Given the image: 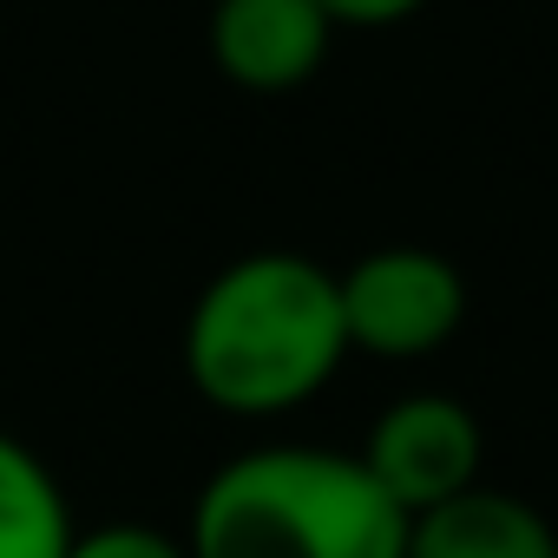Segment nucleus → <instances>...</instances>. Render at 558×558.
Wrapping results in <instances>:
<instances>
[{
	"instance_id": "6",
	"label": "nucleus",
	"mask_w": 558,
	"mask_h": 558,
	"mask_svg": "<svg viewBox=\"0 0 558 558\" xmlns=\"http://www.w3.org/2000/svg\"><path fill=\"white\" fill-rule=\"evenodd\" d=\"M408 558H558V525L499 486H466L460 499L408 519Z\"/></svg>"
},
{
	"instance_id": "8",
	"label": "nucleus",
	"mask_w": 558,
	"mask_h": 558,
	"mask_svg": "<svg viewBox=\"0 0 558 558\" xmlns=\"http://www.w3.org/2000/svg\"><path fill=\"white\" fill-rule=\"evenodd\" d=\"M66 558H191V545H184V538H171V532H158V525L112 519V525L80 532Z\"/></svg>"
},
{
	"instance_id": "9",
	"label": "nucleus",
	"mask_w": 558,
	"mask_h": 558,
	"mask_svg": "<svg viewBox=\"0 0 558 558\" xmlns=\"http://www.w3.org/2000/svg\"><path fill=\"white\" fill-rule=\"evenodd\" d=\"M336 27H395L408 14H421L427 0H323Z\"/></svg>"
},
{
	"instance_id": "3",
	"label": "nucleus",
	"mask_w": 558,
	"mask_h": 558,
	"mask_svg": "<svg viewBox=\"0 0 558 558\" xmlns=\"http://www.w3.org/2000/svg\"><path fill=\"white\" fill-rule=\"evenodd\" d=\"M336 290H342L349 349L375 362H421L447 349L453 329L466 323V276L427 243H381L355 256L336 276Z\"/></svg>"
},
{
	"instance_id": "4",
	"label": "nucleus",
	"mask_w": 558,
	"mask_h": 558,
	"mask_svg": "<svg viewBox=\"0 0 558 558\" xmlns=\"http://www.w3.org/2000/svg\"><path fill=\"white\" fill-rule=\"evenodd\" d=\"M362 466L408 519H421L480 486V421L453 395H401L368 427Z\"/></svg>"
},
{
	"instance_id": "5",
	"label": "nucleus",
	"mask_w": 558,
	"mask_h": 558,
	"mask_svg": "<svg viewBox=\"0 0 558 558\" xmlns=\"http://www.w3.org/2000/svg\"><path fill=\"white\" fill-rule=\"evenodd\" d=\"M336 21L323 0H217L210 8V60L236 93L276 99L323 73Z\"/></svg>"
},
{
	"instance_id": "2",
	"label": "nucleus",
	"mask_w": 558,
	"mask_h": 558,
	"mask_svg": "<svg viewBox=\"0 0 558 558\" xmlns=\"http://www.w3.org/2000/svg\"><path fill=\"white\" fill-rule=\"evenodd\" d=\"M184 545L191 558H408V512L362 453L256 447L204 480Z\"/></svg>"
},
{
	"instance_id": "7",
	"label": "nucleus",
	"mask_w": 558,
	"mask_h": 558,
	"mask_svg": "<svg viewBox=\"0 0 558 558\" xmlns=\"http://www.w3.org/2000/svg\"><path fill=\"white\" fill-rule=\"evenodd\" d=\"M73 538L80 525L53 466L27 440L0 434V558H66Z\"/></svg>"
},
{
	"instance_id": "1",
	"label": "nucleus",
	"mask_w": 558,
	"mask_h": 558,
	"mask_svg": "<svg viewBox=\"0 0 558 558\" xmlns=\"http://www.w3.org/2000/svg\"><path fill=\"white\" fill-rule=\"evenodd\" d=\"M349 355L336 269L296 250L223 263L191 303L184 368L191 388L236 421H276L329 388Z\"/></svg>"
}]
</instances>
